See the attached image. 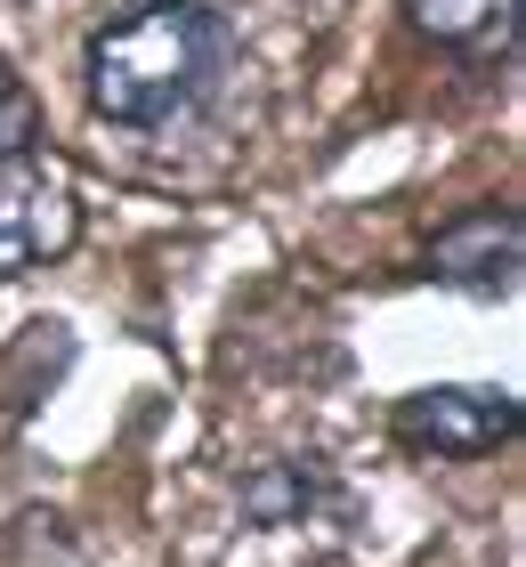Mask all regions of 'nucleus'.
Wrapping results in <instances>:
<instances>
[{
  "mask_svg": "<svg viewBox=\"0 0 526 567\" xmlns=\"http://www.w3.org/2000/svg\"><path fill=\"white\" fill-rule=\"evenodd\" d=\"M235 73V17L219 0H130L90 33L82 90L122 138H163L219 106Z\"/></svg>",
  "mask_w": 526,
  "mask_h": 567,
  "instance_id": "1",
  "label": "nucleus"
},
{
  "mask_svg": "<svg viewBox=\"0 0 526 567\" xmlns=\"http://www.w3.org/2000/svg\"><path fill=\"white\" fill-rule=\"evenodd\" d=\"M389 437L430 462H486L518 437V398L503 381H430L389 405Z\"/></svg>",
  "mask_w": 526,
  "mask_h": 567,
  "instance_id": "2",
  "label": "nucleus"
},
{
  "mask_svg": "<svg viewBox=\"0 0 526 567\" xmlns=\"http://www.w3.org/2000/svg\"><path fill=\"white\" fill-rule=\"evenodd\" d=\"M518 260H526L518 203H470V212L437 219L421 236V276L445 284V292H470V300H510Z\"/></svg>",
  "mask_w": 526,
  "mask_h": 567,
  "instance_id": "3",
  "label": "nucleus"
},
{
  "mask_svg": "<svg viewBox=\"0 0 526 567\" xmlns=\"http://www.w3.org/2000/svg\"><path fill=\"white\" fill-rule=\"evenodd\" d=\"M73 227H82L73 187L41 163V154H33V163H17V171H0V276H24V268L65 260Z\"/></svg>",
  "mask_w": 526,
  "mask_h": 567,
  "instance_id": "4",
  "label": "nucleus"
},
{
  "mask_svg": "<svg viewBox=\"0 0 526 567\" xmlns=\"http://www.w3.org/2000/svg\"><path fill=\"white\" fill-rule=\"evenodd\" d=\"M398 9L421 41L462 65H510L518 49V0H398Z\"/></svg>",
  "mask_w": 526,
  "mask_h": 567,
  "instance_id": "5",
  "label": "nucleus"
},
{
  "mask_svg": "<svg viewBox=\"0 0 526 567\" xmlns=\"http://www.w3.org/2000/svg\"><path fill=\"white\" fill-rule=\"evenodd\" d=\"M235 503H244V527H283L308 519L316 503H349V495H340V471L324 454H276L235 478Z\"/></svg>",
  "mask_w": 526,
  "mask_h": 567,
  "instance_id": "6",
  "label": "nucleus"
},
{
  "mask_svg": "<svg viewBox=\"0 0 526 567\" xmlns=\"http://www.w3.org/2000/svg\"><path fill=\"white\" fill-rule=\"evenodd\" d=\"M41 138H49V122H41V97H33V82L0 58V171H17V163H33L41 154Z\"/></svg>",
  "mask_w": 526,
  "mask_h": 567,
  "instance_id": "7",
  "label": "nucleus"
}]
</instances>
